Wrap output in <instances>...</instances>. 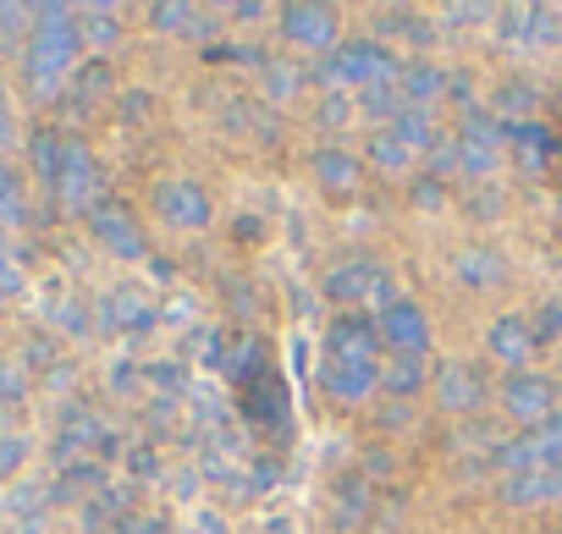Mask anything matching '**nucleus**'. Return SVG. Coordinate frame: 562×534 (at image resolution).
<instances>
[{"label":"nucleus","mask_w":562,"mask_h":534,"mask_svg":"<svg viewBox=\"0 0 562 534\" xmlns=\"http://www.w3.org/2000/svg\"><path fill=\"white\" fill-rule=\"evenodd\" d=\"M381 380L375 364V331L364 320H337L331 342H326V391L337 402H364Z\"/></svg>","instance_id":"nucleus-1"},{"label":"nucleus","mask_w":562,"mask_h":534,"mask_svg":"<svg viewBox=\"0 0 562 534\" xmlns=\"http://www.w3.org/2000/svg\"><path fill=\"white\" fill-rule=\"evenodd\" d=\"M34 18H40V29L29 34V83H34V94H56L78 67L83 29H72V7H40Z\"/></svg>","instance_id":"nucleus-2"},{"label":"nucleus","mask_w":562,"mask_h":534,"mask_svg":"<svg viewBox=\"0 0 562 534\" xmlns=\"http://www.w3.org/2000/svg\"><path fill=\"white\" fill-rule=\"evenodd\" d=\"M381 342L392 348V359H425V348H430V320H425V309L408 304V298H392L386 315H381Z\"/></svg>","instance_id":"nucleus-3"},{"label":"nucleus","mask_w":562,"mask_h":534,"mask_svg":"<svg viewBox=\"0 0 562 534\" xmlns=\"http://www.w3.org/2000/svg\"><path fill=\"white\" fill-rule=\"evenodd\" d=\"M56 198L67 209H94L100 204V177H94V160L83 144H61V166H56Z\"/></svg>","instance_id":"nucleus-4"},{"label":"nucleus","mask_w":562,"mask_h":534,"mask_svg":"<svg viewBox=\"0 0 562 534\" xmlns=\"http://www.w3.org/2000/svg\"><path fill=\"white\" fill-rule=\"evenodd\" d=\"M155 215L166 226H204L210 220V193L199 182H182V177L155 182Z\"/></svg>","instance_id":"nucleus-5"},{"label":"nucleus","mask_w":562,"mask_h":534,"mask_svg":"<svg viewBox=\"0 0 562 534\" xmlns=\"http://www.w3.org/2000/svg\"><path fill=\"white\" fill-rule=\"evenodd\" d=\"M89 226H94V237H100L111 253H122V259H138V253H144V231H138V220H133L122 204L100 198V204L89 209Z\"/></svg>","instance_id":"nucleus-6"},{"label":"nucleus","mask_w":562,"mask_h":534,"mask_svg":"<svg viewBox=\"0 0 562 534\" xmlns=\"http://www.w3.org/2000/svg\"><path fill=\"white\" fill-rule=\"evenodd\" d=\"M397 67H392V56L381 50V45H348L331 67H326V83H381V78H392Z\"/></svg>","instance_id":"nucleus-7"},{"label":"nucleus","mask_w":562,"mask_h":534,"mask_svg":"<svg viewBox=\"0 0 562 534\" xmlns=\"http://www.w3.org/2000/svg\"><path fill=\"white\" fill-rule=\"evenodd\" d=\"M502 402H507L513 419H524V424H546L557 391H551V380H540V375H513L507 391H502Z\"/></svg>","instance_id":"nucleus-8"},{"label":"nucleus","mask_w":562,"mask_h":534,"mask_svg":"<svg viewBox=\"0 0 562 534\" xmlns=\"http://www.w3.org/2000/svg\"><path fill=\"white\" fill-rule=\"evenodd\" d=\"M331 293H337V298H386L392 282H386L381 264L353 259V264H342V271H331Z\"/></svg>","instance_id":"nucleus-9"},{"label":"nucleus","mask_w":562,"mask_h":534,"mask_svg":"<svg viewBox=\"0 0 562 534\" xmlns=\"http://www.w3.org/2000/svg\"><path fill=\"white\" fill-rule=\"evenodd\" d=\"M281 23H288V39H293V45H315V50L337 45V18H331L326 7H293Z\"/></svg>","instance_id":"nucleus-10"},{"label":"nucleus","mask_w":562,"mask_h":534,"mask_svg":"<svg viewBox=\"0 0 562 534\" xmlns=\"http://www.w3.org/2000/svg\"><path fill=\"white\" fill-rule=\"evenodd\" d=\"M436 391H441L447 408H474V402H480V380H474L463 364H447L441 380H436Z\"/></svg>","instance_id":"nucleus-11"},{"label":"nucleus","mask_w":562,"mask_h":534,"mask_svg":"<svg viewBox=\"0 0 562 534\" xmlns=\"http://www.w3.org/2000/svg\"><path fill=\"white\" fill-rule=\"evenodd\" d=\"M491 353L507 359V364H524V359H529V331H524L518 320H502V326L491 331Z\"/></svg>","instance_id":"nucleus-12"},{"label":"nucleus","mask_w":562,"mask_h":534,"mask_svg":"<svg viewBox=\"0 0 562 534\" xmlns=\"http://www.w3.org/2000/svg\"><path fill=\"white\" fill-rule=\"evenodd\" d=\"M29 220V204H23V182L12 177V166L0 160V226H18Z\"/></svg>","instance_id":"nucleus-13"},{"label":"nucleus","mask_w":562,"mask_h":534,"mask_svg":"<svg viewBox=\"0 0 562 534\" xmlns=\"http://www.w3.org/2000/svg\"><path fill=\"white\" fill-rule=\"evenodd\" d=\"M315 177H321L331 193H348V188L359 182V166H353L348 155H315Z\"/></svg>","instance_id":"nucleus-14"},{"label":"nucleus","mask_w":562,"mask_h":534,"mask_svg":"<svg viewBox=\"0 0 562 534\" xmlns=\"http://www.w3.org/2000/svg\"><path fill=\"white\" fill-rule=\"evenodd\" d=\"M386 386H392V391H403V397H408V391H419V386H425L419 359H392V364H386Z\"/></svg>","instance_id":"nucleus-15"},{"label":"nucleus","mask_w":562,"mask_h":534,"mask_svg":"<svg viewBox=\"0 0 562 534\" xmlns=\"http://www.w3.org/2000/svg\"><path fill=\"white\" fill-rule=\"evenodd\" d=\"M23 287V264L12 259V242H7V226H0V293H18Z\"/></svg>","instance_id":"nucleus-16"},{"label":"nucleus","mask_w":562,"mask_h":534,"mask_svg":"<svg viewBox=\"0 0 562 534\" xmlns=\"http://www.w3.org/2000/svg\"><path fill=\"white\" fill-rule=\"evenodd\" d=\"M23 457H29V441H23V435H0V479L18 474Z\"/></svg>","instance_id":"nucleus-17"},{"label":"nucleus","mask_w":562,"mask_h":534,"mask_svg":"<svg viewBox=\"0 0 562 534\" xmlns=\"http://www.w3.org/2000/svg\"><path fill=\"white\" fill-rule=\"evenodd\" d=\"M375 166H386V171H403V166H408V149H403L397 138H375Z\"/></svg>","instance_id":"nucleus-18"},{"label":"nucleus","mask_w":562,"mask_h":534,"mask_svg":"<svg viewBox=\"0 0 562 534\" xmlns=\"http://www.w3.org/2000/svg\"><path fill=\"white\" fill-rule=\"evenodd\" d=\"M89 39L111 45V39H116V18H111V12H89Z\"/></svg>","instance_id":"nucleus-19"},{"label":"nucleus","mask_w":562,"mask_h":534,"mask_svg":"<svg viewBox=\"0 0 562 534\" xmlns=\"http://www.w3.org/2000/svg\"><path fill=\"white\" fill-rule=\"evenodd\" d=\"M18 397H23V370L7 364V370H0V402H18Z\"/></svg>","instance_id":"nucleus-20"},{"label":"nucleus","mask_w":562,"mask_h":534,"mask_svg":"<svg viewBox=\"0 0 562 534\" xmlns=\"http://www.w3.org/2000/svg\"><path fill=\"white\" fill-rule=\"evenodd\" d=\"M18 138V122H12V94L0 89V144H12Z\"/></svg>","instance_id":"nucleus-21"},{"label":"nucleus","mask_w":562,"mask_h":534,"mask_svg":"<svg viewBox=\"0 0 562 534\" xmlns=\"http://www.w3.org/2000/svg\"><path fill=\"white\" fill-rule=\"evenodd\" d=\"M188 18H193L188 7H155V23H166V29H171V23H188Z\"/></svg>","instance_id":"nucleus-22"}]
</instances>
